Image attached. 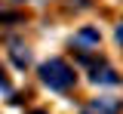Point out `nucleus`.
I'll use <instances>...</instances> for the list:
<instances>
[{"mask_svg":"<svg viewBox=\"0 0 123 114\" xmlns=\"http://www.w3.org/2000/svg\"><path fill=\"white\" fill-rule=\"evenodd\" d=\"M40 77L49 89H68L71 83H74V71L65 65L62 59H49L40 65Z\"/></svg>","mask_w":123,"mask_h":114,"instance_id":"f257e3e1","label":"nucleus"},{"mask_svg":"<svg viewBox=\"0 0 123 114\" xmlns=\"http://www.w3.org/2000/svg\"><path fill=\"white\" fill-rule=\"evenodd\" d=\"M74 46L80 49V52H86V49L98 46V31H95V28H80V31H77V37H74Z\"/></svg>","mask_w":123,"mask_h":114,"instance_id":"f03ea898","label":"nucleus"},{"mask_svg":"<svg viewBox=\"0 0 123 114\" xmlns=\"http://www.w3.org/2000/svg\"><path fill=\"white\" fill-rule=\"evenodd\" d=\"M83 114H120V102L117 99H92L89 111Z\"/></svg>","mask_w":123,"mask_h":114,"instance_id":"7ed1b4c3","label":"nucleus"},{"mask_svg":"<svg viewBox=\"0 0 123 114\" xmlns=\"http://www.w3.org/2000/svg\"><path fill=\"white\" fill-rule=\"evenodd\" d=\"M92 80H95V83H120V77H117L111 68H105V65L98 68V65H95V68H92Z\"/></svg>","mask_w":123,"mask_h":114,"instance_id":"20e7f679","label":"nucleus"},{"mask_svg":"<svg viewBox=\"0 0 123 114\" xmlns=\"http://www.w3.org/2000/svg\"><path fill=\"white\" fill-rule=\"evenodd\" d=\"M12 62H15L18 68H25V65L31 62V56H28V52H22V46H15V49H12Z\"/></svg>","mask_w":123,"mask_h":114,"instance_id":"39448f33","label":"nucleus"},{"mask_svg":"<svg viewBox=\"0 0 123 114\" xmlns=\"http://www.w3.org/2000/svg\"><path fill=\"white\" fill-rule=\"evenodd\" d=\"M117 40H120V43H123V25H120V28H117Z\"/></svg>","mask_w":123,"mask_h":114,"instance_id":"423d86ee","label":"nucleus"},{"mask_svg":"<svg viewBox=\"0 0 123 114\" xmlns=\"http://www.w3.org/2000/svg\"><path fill=\"white\" fill-rule=\"evenodd\" d=\"M0 86H3V89H9V86H6V80H3V71H0Z\"/></svg>","mask_w":123,"mask_h":114,"instance_id":"0eeeda50","label":"nucleus"},{"mask_svg":"<svg viewBox=\"0 0 123 114\" xmlns=\"http://www.w3.org/2000/svg\"><path fill=\"white\" fill-rule=\"evenodd\" d=\"M34 114H43V111H34Z\"/></svg>","mask_w":123,"mask_h":114,"instance_id":"6e6552de","label":"nucleus"}]
</instances>
